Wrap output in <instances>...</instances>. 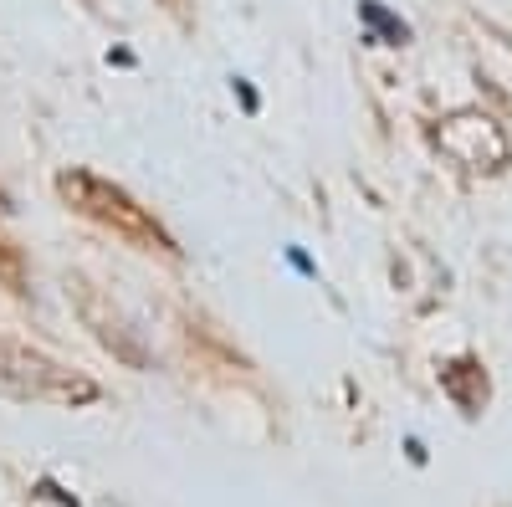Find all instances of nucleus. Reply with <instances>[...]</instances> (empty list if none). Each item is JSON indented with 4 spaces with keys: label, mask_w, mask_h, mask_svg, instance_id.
Wrapping results in <instances>:
<instances>
[{
    "label": "nucleus",
    "mask_w": 512,
    "mask_h": 507,
    "mask_svg": "<svg viewBox=\"0 0 512 507\" xmlns=\"http://www.w3.org/2000/svg\"><path fill=\"white\" fill-rule=\"evenodd\" d=\"M57 190H62V200L77 210V216H88V221L118 231L123 241H134V246H144V251H169V257H175V241L159 231V221L149 216L144 205H134V195H128V190H118V185L88 175V169H62Z\"/></svg>",
    "instance_id": "obj_1"
},
{
    "label": "nucleus",
    "mask_w": 512,
    "mask_h": 507,
    "mask_svg": "<svg viewBox=\"0 0 512 507\" xmlns=\"http://www.w3.org/2000/svg\"><path fill=\"white\" fill-rule=\"evenodd\" d=\"M0 395L41 400V405H88V400H98V385L82 379V374H72V369H62L47 354L0 338Z\"/></svg>",
    "instance_id": "obj_2"
},
{
    "label": "nucleus",
    "mask_w": 512,
    "mask_h": 507,
    "mask_svg": "<svg viewBox=\"0 0 512 507\" xmlns=\"http://www.w3.org/2000/svg\"><path fill=\"white\" fill-rule=\"evenodd\" d=\"M436 144L451 159H461L466 169H502L507 164V134L497 129L487 113H461V118L441 123Z\"/></svg>",
    "instance_id": "obj_3"
},
{
    "label": "nucleus",
    "mask_w": 512,
    "mask_h": 507,
    "mask_svg": "<svg viewBox=\"0 0 512 507\" xmlns=\"http://www.w3.org/2000/svg\"><path fill=\"white\" fill-rule=\"evenodd\" d=\"M441 390H446L466 415H477V410L487 405V374H482L477 359H451V364L441 369Z\"/></svg>",
    "instance_id": "obj_4"
},
{
    "label": "nucleus",
    "mask_w": 512,
    "mask_h": 507,
    "mask_svg": "<svg viewBox=\"0 0 512 507\" xmlns=\"http://www.w3.org/2000/svg\"><path fill=\"white\" fill-rule=\"evenodd\" d=\"M359 21L374 31V41H384V47H400V41H410V26L400 16H390L379 6V0H359Z\"/></svg>",
    "instance_id": "obj_5"
},
{
    "label": "nucleus",
    "mask_w": 512,
    "mask_h": 507,
    "mask_svg": "<svg viewBox=\"0 0 512 507\" xmlns=\"http://www.w3.org/2000/svg\"><path fill=\"white\" fill-rule=\"evenodd\" d=\"M236 98H241V108H246V113H256V93L246 88V77H236Z\"/></svg>",
    "instance_id": "obj_6"
},
{
    "label": "nucleus",
    "mask_w": 512,
    "mask_h": 507,
    "mask_svg": "<svg viewBox=\"0 0 512 507\" xmlns=\"http://www.w3.org/2000/svg\"><path fill=\"white\" fill-rule=\"evenodd\" d=\"M6 210H11V200H6V190H0V216H6Z\"/></svg>",
    "instance_id": "obj_7"
}]
</instances>
